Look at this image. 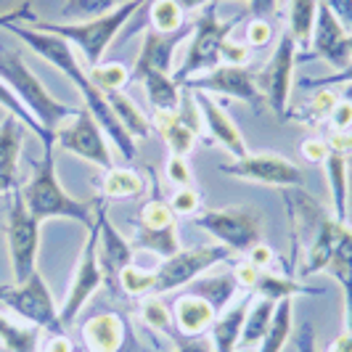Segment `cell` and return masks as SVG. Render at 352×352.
<instances>
[{
	"label": "cell",
	"mask_w": 352,
	"mask_h": 352,
	"mask_svg": "<svg viewBox=\"0 0 352 352\" xmlns=\"http://www.w3.org/2000/svg\"><path fill=\"white\" fill-rule=\"evenodd\" d=\"M93 85L101 93H124V88L133 82V69H127L120 61H101L88 69Z\"/></svg>",
	"instance_id": "cell-36"
},
{
	"label": "cell",
	"mask_w": 352,
	"mask_h": 352,
	"mask_svg": "<svg viewBox=\"0 0 352 352\" xmlns=\"http://www.w3.org/2000/svg\"><path fill=\"white\" fill-rule=\"evenodd\" d=\"M164 177H167V183H173L175 188L194 186V173H191V164H188L186 157L170 154V157H167V164H164Z\"/></svg>",
	"instance_id": "cell-44"
},
{
	"label": "cell",
	"mask_w": 352,
	"mask_h": 352,
	"mask_svg": "<svg viewBox=\"0 0 352 352\" xmlns=\"http://www.w3.org/2000/svg\"><path fill=\"white\" fill-rule=\"evenodd\" d=\"M329 151L334 154H342V157H352V130H336L329 135Z\"/></svg>",
	"instance_id": "cell-54"
},
{
	"label": "cell",
	"mask_w": 352,
	"mask_h": 352,
	"mask_svg": "<svg viewBox=\"0 0 352 352\" xmlns=\"http://www.w3.org/2000/svg\"><path fill=\"white\" fill-rule=\"evenodd\" d=\"M188 286H191L194 294H199V297H204V300L210 302L217 316L228 307L230 302H233V297H236V292H239V286H236L230 273H226V276H212V278H201V281L196 278V281L188 283Z\"/></svg>",
	"instance_id": "cell-34"
},
{
	"label": "cell",
	"mask_w": 352,
	"mask_h": 352,
	"mask_svg": "<svg viewBox=\"0 0 352 352\" xmlns=\"http://www.w3.org/2000/svg\"><path fill=\"white\" fill-rule=\"evenodd\" d=\"M305 88L318 90V88H342V85H352V64L344 67L342 72H331L329 77H318V80H307L302 82Z\"/></svg>",
	"instance_id": "cell-49"
},
{
	"label": "cell",
	"mask_w": 352,
	"mask_h": 352,
	"mask_svg": "<svg viewBox=\"0 0 352 352\" xmlns=\"http://www.w3.org/2000/svg\"><path fill=\"white\" fill-rule=\"evenodd\" d=\"M247 260L254 265V267H260V270H270V265L276 260V252L260 241V244H254V247L247 252Z\"/></svg>",
	"instance_id": "cell-52"
},
{
	"label": "cell",
	"mask_w": 352,
	"mask_h": 352,
	"mask_svg": "<svg viewBox=\"0 0 352 352\" xmlns=\"http://www.w3.org/2000/svg\"><path fill=\"white\" fill-rule=\"evenodd\" d=\"M194 226L214 236L233 254H247L263 239V220L249 207H223V210H201L194 217Z\"/></svg>",
	"instance_id": "cell-10"
},
{
	"label": "cell",
	"mask_w": 352,
	"mask_h": 352,
	"mask_svg": "<svg viewBox=\"0 0 352 352\" xmlns=\"http://www.w3.org/2000/svg\"><path fill=\"white\" fill-rule=\"evenodd\" d=\"M273 40V27L265 19H252L247 24V45L249 48H265Z\"/></svg>",
	"instance_id": "cell-47"
},
{
	"label": "cell",
	"mask_w": 352,
	"mask_h": 352,
	"mask_svg": "<svg viewBox=\"0 0 352 352\" xmlns=\"http://www.w3.org/2000/svg\"><path fill=\"white\" fill-rule=\"evenodd\" d=\"M21 188V199L27 204L30 214L37 223H45L53 217H64V220H74L80 226L90 228L93 226V214H96V204L98 199H74L64 191L58 173H56V159H53V146H43V159L35 162L32 177L19 186Z\"/></svg>",
	"instance_id": "cell-2"
},
{
	"label": "cell",
	"mask_w": 352,
	"mask_h": 352,
	"mask_svg": "<svg viewBox=\"0 0 352 352\" xmlns=\"http://www.w3.org/2000/svg\"><path fill=\"white\" fill-rule=\"evenodd\" d=\"M141 320L154 329V331H170L173 329V310L164 305V300L159 294H151V297H143L141 300Z\"/></svg>",
	"instance_id": "cell-41"
},
{
	"label": "cell",
	"mask_w": 352,
	"mask_h": 352,
	"mask_svg": "<svg viewBox=\"0 0 352 352\" xmlns=\"http://www.w3.org/2000/svg\"><path fill=\"white\" fill-rule=\"evenodd\" d=\"M0 80L16 93L21 106L51 135H56V130L77 111L74 106L58 101L56 96L45 90V85L37 80L35 72L27 67V61L21 58L19 51H0Z\"/></svg>",
	"instance_id": "cell-4"
},
{
	"label": "cell",
	"mask_w": 352,
	"mask_h": 352,
	"mask_svg": "<svg viewBox=\"0 0 352 352\" xmlns=\"http://www.w3.org/2000/svg\"><path fill=\"white\" fill-rule=\"evenodd\" d=\"M135 223H138V228H177L175 212L170 210V204L159 196V191H154V196L143 204Z\"/></svg>",
	"instance_id": "cell-39"
},
{
	"label": "cell",
	"mask_w": 352,
	"mask_h": 352,
	"mask_svg": "<svg viewBox=\"0 0 352 352\" xmlns=\"http://www.w3.org/2000/svg\"><path fill=\"white\" fill-rule=\"evenodd\" d=\"M6 244L8 260L14 270V283H24L32 273H37V252H40V223L30 214L21 188L11 191V204L6 212Z\"/></svg>",
	"instance_id": "cell-8"
},
{
	"label": "cell",
	"mask_w": 352,
	"mask_h": 352,
	"mask_svg": "<svg viewBox=\"0 0 352 352\" xmlns=\"http://www.w3.org/2000/svg\"><path fill=\"white\" fill-rule=\"evenodd\" d=\"M297 53L300 45L292 37L289 30H283V35L276 43V51L267 58L260 72H254L257 88L263 93L265 106L278 117L289 120V98H292V85H294V67H297Z\"/></svg>",
	"instance_id": "cell-9"
},
{
	"label": "cell",
	"mask_w": 352,
	"mask_h": 352,
	"mask_svg": "<svg viewBox=\"0 0 352 352\" xmlns=\"http://www.w3.org/2000/svg\"><path fill=\"white\" fill-rule=\"evenodd\" d=\"M151 127H157L162 141L167 143L170 154L175 157H188L194 151L196 138H199V127L188 120H183L180 111H154Z\"/></svg>",
	"instance_id": "cell-24"
},
{
	"label": "cell",
	"mask_w": 352,
	"mask_h": 352,
	"mask_svg": "<svg viewBox=\"0 0 352 352\" xmlns=\"http://www.w3.org/2000/svg\"><path fill=\"white\" fill-rule=\"evenodd\" d=\"M347 32L350 30L336 19L334 11L326 3H320L316 27H313V40H310V53L320 61H326L334 72H342L344 67H350V56L344 51Z\"/></svg>",
	"instance_id": "cell-18"
},
{
	"label": "cell",
	"mask_w": 352,
	"mask_h": 352,
	"mask_svg": "<svg viewBox=\"0 0 352 352\" xmlns=\"http://www.w3.org/2000/svg\"><path fill=\"white\" fill-rule=\"evenodd\" d=\"M180 88L186 90H199V93H210V96H226L233 101H244L249 104L257 114L265 109V98L260 88H257V80H254V72L247 67H230V64H220L212 72L204 74H196L191 80H186Z\"/></svg>",
	"instance_id": "cell-15"
},
{
	"label": "cell",
	"mask_w": 352,
	"mask_h": 352,
	"mask_svg": "<svg viewBox=\"0 0 352 352\" xmlns=\"http://www.w3.org/2000/svg\"><path fill=\"white\" fill-rule=\"evenodd\" d=\"M104 283V270H101V263H98V226L93 220V226L88 228V239H85L82 252H80V260L74 265V276H72L67 300L58 307V318H61L64 329H69L72 323L77 320V316L82 313V307L93 300V294Z\"/></svg>",
	"instance_id": "cell-13"
},
{
	"label": "cell",
	"mask_w": 352,
	"mask_h": 352,
	"mask_svg": "<svg viewBox=\"0 0 352 352\" xmlns=\"http://www.w3.org/2000/svg\"><path fill=\"white\" fill-rule=\"evenodd\" d=\"M0 307L14 310L21 320H27L30 326H37L40 331H48L51 336L67 334V329L61 326L51 289L40 270L32 273L24 283H3L0 286Z\"/></svg>",
	"instance_id": "cell-7"
},
{
	"label": "cell",
	"mask_w": 352,
	"mask_h": 352,
	"mask_svg": "<svg viewBox=\"0 0 352 352\" xmlns=\"http://www.w3.org/2000/svg\"><path fill=\"white\" fill-rule=\"evenodd\" d=\"M249 11H252V19L270 21V16H276L278 11V0H249Z\"/></svg>",
	"instance_id": "cell-56"
},
{
	"label": "cell",
	"mask_w": 352,
	"mask_h": 352,
	"mask_svg": "<svg viewBox=\"0 0 352 352\" xmlns=\"http://www.w3.org/2000/svg\"><path fill=\"white\" fill-rule=\"evenodd\" d=\"M8 32L16 35L21 43H27L40 58H45L48 64H53L61 74L69 77V82L80 90V96H82V106L96 117V122L101 124V130L106 133L109 143H114V148H117L127 162H133L135 154H138V143L127 135V130H124L122 124H120V120L114 117L106 93H101V90L93 85L90 74L85 72V64L74 56L69 43H67L64 37H56V35H48V32H40V30H32V27L24 24V21H21V24H11Z\"/></svg>",
	"instance_id": "cell-1"
},
{
	"label": "cell",
	"mask_w": 352,
	"mask_h": 352,
	"mask_svg": "<svg viewBox=\"0 0 352 352\" xmlns=\"http://www.w3.org/2000/svg\"><path fill=\"white\" fill-rule=\"evenodd\" d=\"M217 3H220V0H217ZM247 3H249V0H247Z\"/></svg>",
	"instance_id": "cell-62"
},
{
	"label": "cell",
	"mask_w": 352,
	"mask_h": 352,
	"mask_svg": "<svg viewBox=\"0 0 352 352\" xmlns=\"http://www.w3.org/2000/svg\"><path fill=\"white\" fill-rule=\"evenodd\" d=\"M93 220L98 226V263H101V270H104V278L111 289H117V278H120V273H122L127 265H133L135 249L117 230V226L111 223L104 199H98Z\"/></svg>",
	"instance_id": "cell-16"
},
{
	"label": "cell",
	"mask_w": 352,
	"mask_h": 352,
	"mask_svg": "<svg viewBox=\"0 0 352 352\" xmlns=\"http://www.w3.org/2000/svg\"><path fill=\"white\" fill-rule=\"evenodd\" d=\"M336 281L344 292V331L352 336V276H339Z\"/></svg>",
	"instance_id": "cell-55"
},
{
	"label": "cell",
	"mask_w": 352,
	"mask_h": 352,
	"mask_svg": "<svg viewBox=\"0 0 352 352\" xmlns=\"http://www.w3.org/2000/svg\"><path fill=\"white\" fill-rule=\"evenodd\" d=\"M21 146H24V124L8 114L0 122V194H11L16 188Z\"/></svg>",
	"instance_id": "cell-21"
},
{
	"label": "cell",
	"mask_w": 352,
	"mask_h": 352,
	"mask_svg": "<svg viewBox=\"0 0 352 352\" xmlns=\"http://www.w3.org/2000/svg\"><path fill=\"white\" fill-rule=\"evenodd\" d=\"M318 6L320 0H292L289 6V16H286V30L297 40L300 51H310V40H313V27H316Z\"/></svg>",
	"instance_id": "cell-31"
},
{
	"label": "cell",
	"mask_w": 352,
	"mask_h": 352,
	"mask_svg": "<svg viewBox=\"0 0 352 352\" xmlns=\"http://www.w3.org/2000/svg\"><path fill=\"white\" fill-rule=\"evenodd\" d=\"M177 352H214V350H212V344H207V342L186 339V342H180V344H177Z\"/></svg>",
	"instance_id": "cell-58"
},
{
	"label": "cell",
	"mask_w": 352,
	"mask_h": 352,
	"mask_svg": "<svg viewBox=\"0 0 352 352\" xmlns=\"http://www.w3.org/2000/svg\"><path fill=\"white\" fill-rule=\"evenodd\" d=\"M56 146L64 148L67 154L85 159L93 167L98 170H111L114 167V154H111V146L109 138L101 130V124L96 122V117L90 114L85 106H80L74 111V117H69L67 122L56 130Z\"/></svg>",
	"instance_id": "cell-11"
},
{
	"label": "cell",
	"mask_w": 352,
	"mask_h": 352,
	"mask_svg": "<svg viewBox=\"0 0 352 352\" xmlns=\"http://www.w3.org/2000/svg\"><path fill=\"white\" fill-rule=\"evenodd\" d=\"M294 347H297V352H318L316 347V329H313V323L310 320H305L300 329L294 331Z\"/></svg>",
	"instance_id": "cell-51"
},
{
	"label": "cell",
	"mask_w": 352,
	"mask_h": 352,
	"mask_svg": "<svg viewBox=\"0 0 352 352\" xmlns=\"http://www.w3.org/2000/svg\"><path fill=\"white\" fill-rule=\"evenodd\" d=\"M336 101H339L336 88H318L307 104H302L300 109L289 111V120H297V122H302V124L323 122V120L331 114V109H334Z\"/></svg>",
	"instance_id": "cell-37"
},
{
	"label": "cell",
	"mask_w": 352,
	"mask_h": 352,
	"mask_svg": "<svg viewBox=\"0 0 352 352\" xmlns=\"http://www.w3.org/2000/svg\"><path fill=\"white\" fill-rule=\"evenodd\" d=\"M133 80H138L146 90V98L151 101L154 111H180V85L173 74L157 69L133 72Z\"/></svg>",
	"instance_id": "cell-26"
},
{
	"label": "cell",
	"mask_w": 352,
	"mask_h": 352,
	"mask_svg": "<svg viewBox=\"0 0 352 352\" xmlns=\"http://www.w3.org/2000/svg\"><path fill=\"white\" fill-rule=\"evenodd\" d=\"M252 300L254 294L247 292L244 300H239L233 307H226L214 326L210 329V344L214 352H236L239 350V342H241V331H244V320H247V313L252 307Z\"/></svg>",
	"instance_id": "cell-22"
},
{
	"label": "cell",
	"mask_w": 352,
	"mask_h": 352,
	"mask_svg": "<svg viewBox=\"0 0 352 352\" xmlns=\"http://www.w3.org/2000/svg\"><path fill=\"white\" fill-rule=\"evenodd\" d=\"M326 122L331 127V133L336 130H352V98H339L331 109V114L326 117Z\"/></svg>",
	"instance_id": "cell-46"
},
{
	"label": "cell",
	"mask_w": 352,
	"mask_h": 352,
	"mask_svg": "<svg viewBox=\"0 0 352 352\" xmlns=\"http://www.w3.org/2000/svg\"><path fill=\"white\" fill-rule=\"evenodd\" d=\"M146 194V183H143L141 173H135L133 167H111L104 173L101 180V196L104 199H141Z\"/></svg>",
	"instance_id": "cell-28"
},
{
	"label": "cell",
	"mask_w": 352,
	"mask_h": 352,
	"mask_svg": "<svg viewBox=\"0 0 352 352\" xmlns=\"http://www.w3.org/2000/svg\"><path fill=\"white\" fill-rule=\"evenodd\" d=\"M252 294H254V297H265V300H270V302H281V300H294V297H307V294L320 297L323 292L307 286V283H302L300 278L263 270V276H260V281H257Z\"/></svg>",
	"instance_id": "cell-27"
},
{
	"label": "cell",
	"mask_w": 352,
	"mask_h": 352,
	"mask_svg": "<svg viewBox=\"0 0 352 352\" xmlns=\"http://www.w3.org/2000/svg\"><path fill=\"white\" fill-rule=\"evenodd\" d=\"M151 8H148V21L159 35H175L180 30H186V11L177 0H148Z\"/></svg>",
	"instance_id": "cell-35"
},
{
	"label": "cell",
	"mask_w": 352,
	"mask_h": 352,
	"mask_svg": "<svg viewBox=\"0 0 352 352\" xmlns=\"http://www.w3.org/2000/svg\"><path fill=\"white\" fill-rule=\"evenodd\" d=\"M183 35L186 30H180L175 35H159L154 30H146L143 32V45L141 53H138V61L133 72H141V69H157V72H167L173 74V58H175L177 45L183 43Z\"/></svg>",
	"instance_id": "cell-23"
},
{
	"label": "cell",
	"mask_w": 352,
	"mask_h": 352,
	"mask_svg": "<svg viewBox=\"0 0 352 352\" xmlns=\"http://www.w3.org/2000/svg\"><path fill=\"white\" fill-rule=\"evenodd\" d=\"M30 19H35V14H32V6L30 3H21V6H16V8H11V11H6V14H0V30H8L11 24H27Z\"/></svg>",
	"instance_id": "cell-53"
},
{
	"label": "cell",
	"mask_w": 352,
	"mask_h": 352,
	"mask_svg": "<svg viewBox=\"0 0 352 352\" xmlns=\"http://www.w3.org/2000/svg\"><path fill=\"white\" fill-rule=\"evenodd\" d=\"M0 352H6V350H0Z\"/></svg>",
	"instance_id": "cell-63"
},
{
	"label": "cell",
	"mask_w": 352,
	"mask_h": 352,
	"mask_svg": "<svg viewBox=\"0 0 352 352\" xmlns=\"http://www.w3.org/2000/svg\"><path fill=\"white\" fill-rule=\"evenodd\" d=\"M0 106H3V109H6L11 117H16L19 122L24 124L27 130H32L37 138H40V143H43V146H56V138H53L51 133H45V130L40 127V122H37L35 117H32V114H30V111L21 106V101L16 98V93L8 88L3 80H0Z\"/></svg>",
	"instance_id": "cell-38"
},
{
	"label": "cell",
	"mask_w": 352,
	"mask_h": 352,
	"mask_svg": "<svg viewBox=\"0 0 352 352\" xmlns=\"http://www.w3.org/2000/svg\"><path fill=\"white\" fill-rule=\"evenodd\" d=\"M40 329L21 326L0 313V344L6 352H40Z\"/></svg>",
	"instance_id": "cell-33"
},
{
	"label": "cell",
	"mask_w": 352,
	"mask_h": 352,
	"mask_svg": "<svg viewBox=\"0 0 352 352\" xmlns=\"http://www.w3.org/2000/svg\"><path fill=\"white\" fill-rule=\"evenodd\" d=\"M230 276H233V281H236L239 289L254 292V286H257V281H260L263 270H260V267H254L249 260H244V263H239L236 267H233V273H230Z\"/></svg>",
	"instance_id": "cell-48"
},
{
	"label": "cell",
	"mask_w": 352,
	"mask_h": 352,
	"mask_svg": "<svg viewBox=\"0 0 352 352\" xmlns=\"http://www.w3.org/2000/svg\"><path fill=\"white\" fill-rule=\"evenodd\" d=\"M233 257V252L223 244H214V247H191V249H180L173 257L162 260L159 267H154V294L164 297L167 292H175L183 289L188 283H194L201 273L212 270L214 265L226 263Z\"/></svg>",
	"instance_id": "cell-12"
},
{
	"label": "cell",
	"mask_w": 352,
	"mask_h": 352,
	"mask_svg": "<svg viewBox=\"0 0 352 352\" xmlns=\"http://www.w3.org/2000/svg\"><path fill=\"white\" fill-rule=\"evenodd\" d=\"M170 310H173V326L177 329V334H183L186 339H199L201 334H207L217 320L214 307L194 292L180 294Z\"/></svg>",
	"instance_id": "cell-19"
},
{
	"label": "cell",
	"mask_w": 352,
	"mask_h": 352,
	"mask_svg": "<svg viewBox=\"0 0 352 352\" xmlns=\"http://www.w3.org/2000/svg\"><path fill=\"white\" fill-rule=\"evenodd\" d=\"M183 6V11H194V8H204L210 0H177Z\"/></svg>",
	"instance_id": "cell-59"
},
{
	"label": "cell",
	"mask_w": 352,
	"mask_h": 352,
	"mask_svg": "<svg viewBox=\"0 0 352 352\" xmlns=\"http://www.w3.org/2000/svg\"><path fill=\"white\" fill-rule=\"evenodd\" d=\"M173 352H177V350H173Z\"/></svg>",
	"instance_id": "cell-64"
},
{
	"label": "cell",
	"mask_w": 352,
	"mask_h": 352,
	"mask_svg": "<svg viewBox=\"0 0 352 352\" xmlns=\"http://www.w3.org/2000/svg\"><path fill=\"white\" fill-rule=\"evenodd\" d=\"M276 313V302L265 300V297H254L252 307L244 320V331H241V342H239V350H247V347H260V342L267 334V326L273 320Z\"/></svg>",
	"instance_id": "cell-32"
},
{
	"label": "cell",
	"mask_w": 352,
	"mask_h": 352,
	"mask_svg": "<svg viewBox=\"0 0 352 352\" xmlns=\"http://www.w3.org/2000/svg\"><path fill=\"white\" fill-rule=\"evenodd\" d=\"M154 270H146V267H138V265H127L120 278H117V286L122 289L127 297H135V300H143V297H151L154 294Z\"/></svg>",
	"instance_id": "cell-40"
},
{
	"label": "cell",
	"mask_w": 352,
	"mask_h": 352,
	"mask_svg": "<svg viewBox=\"0 0 352 352\" xmlns=\"http://www.w3.org/2000/svg\"><path fill=\"white\" fill-rule=\"evenodd\" d=\"M344 51L350 56V64H352V32H347V43H344Z\"/></svg>",
	"instance_id": "cell-60"
},
{
	"label": "cell",
	"mask_w": 352,
	"mask_h": 352,
	"mask_svg": "<svg viewBox=\"0 0 352 352\" xmlns=\"http://www.w3.org/2000/svg\"><path fill=\"white\" fill-rule=\"evenodd\" d=\"M196 109L201 114V122L207 127V141L212 146H220L230 159H241L249 154L247 141L241 135V130L236 127V122L230 120V114L212 98L210 93H194Z\"/></svg>",
	"instance_id": "cell-17"
},
{
	"label": "cell",
	"mask_w": 352,
	"mask_h": 352,
	"mask_svg": "<svg viewBox=\"0 0 352 352\" xmlns=\"http://www.w3.org/2000/svg\"><path fill=\"white\" fill-rule=\"evenodd\" d=\"M170 210L175 212V217H196L201 212V194L196 191L194 186L186 188H175V194L167 199Z\"/></svg>",
	"instance_id": "cell-43"
},
{
	"label": "cell",
	"mask_w": 352,
	"mask_h": 352,
	"mask_svg": "<svg viewBox=\"0 0 352 352\" xmlns=\"http://www.w3.org/2000/svg\"><path fill=\"white\" fill-rule=\"evenodd\" d=\"M320 3H326L336 14V19L352 32V0H320Z\"/></svg>",
	"instance_id": "cell-57"
},
{
	"label": "cell",
	"mask_w": 352,
	"mask_h": 352,
	"mask_svg": "<svg viewBox=\"0 0 352 352\" xmlns=\"http://www.w3.org/2000/svg\"><path fill=\"white\" fill-rule=\"evenodd\" d=\"M302 157H305V162H310V164H323L326 162V157L331 154L329 151V143L323 141V138H305L300 146Z\"/></svg>",
	"instance_id": "cell-50"
},
{
	"label": "cell",
	"mask_w": 352,
	"mask_h": 352,
	"mask_svg": "<svg viewBox=\"0 0 352 352\" xmlns=\"http://www.w3.org/2000/svg\"><path fill=\"white\" fill-rule=\"evenodd\" d=\"M329 270L334 278L352 276V228L339 223L331 210L320 214L310 244L302 249L300 276H316Z\"/></svg>",
	"instance_id": "cell-5"
},
{
	"label": "cell",
	"mask_w": 352,
	"mask_h": 352,
	"mask_svg": "<svg viewBox=\"0 0 352 352\" xmlns=\"http://www.w3.org/2000/svg\"><path fill=\"white\" fill-rule=\"evenodd\" d=\"M106 98H109V106H111L114 117L120 120V124L127 130V135H130L133 141L148 138V133H151V120L143 114L141 109H138V104H135L127 93H109Z\"/></svg>",
	"instance_id": "cell-29"
},
{
	"label": "cell",
	"mask_w": 352,
	"mask_h": 352,
	"mask_svg": "<svg viewBox=\"0 0 352 352\" xmlns=\"http://www.w3.org/2000/svg\"><path fill=\"white\" fill-rule=\"evenodd\" d=\"M320 167L326 170V183H329V194H331V214L339 223H347V207H350V159L331 151Z\"/></svg>",
	"instance_id": "cell-25"
},
{
	"label": "cell",
	"mask_w": 352,
	"mask_h": 352,
	"mask_svg": "<svg viewBox=\"0 0 352 352\" xmlns=\"http://www.w3.org/2000/svg\"><path fill=\"white\" fill-rule=\"evenodd\" d=\"M148 0H122L117 8H111L109 14L85 19V21H72V24H58V21H43V19H30L27 24L32 30L48 32V35L64 37L69 45H77L82 53V64L96 67L104 61L109 45L117 40L122 32V27L141 11Z\"/></svg>",
	"instance_id": "cell-3"
},
{
	"label": "cell",
	"mask_w": 352,
	"mask_h": 352,
	"mask_svg": "<svg viewBox=\"0 0 352 352\" xmlns=\"http://www.w3.org/2000/svg\"><path fill=\"white\" fill-rule=\"evenodd\" d=\"M239 21H241L239 16L226 19V21L217 16V0H210L199 11L188 53H186L183 64L173 72V80L177 85H183L186 80H191L196 74H204V72H212L214 67H220V48H223V43L230 37V30Z\"/></svg>",
	"instance_id": "cell-6"
},
{
	"label": "cell",
	"mask_w": 352,
	"mask_h": 352,
	"mask_svg": "<svg viewBox=\"0 0 352 352\" xmlns=\"http://www.w3.org/2000/svg\"><path fill=\"white\" fill-rule=\"evenodd\" d=\"M350 164H352V157H350Z\"/></svg>",
	"instance_id": "cell-61"
},
{
	"label": "cell",
	"mask_w": 352,
	"mask_h": 352,
	"mask_svg": "<svg viewBox=\"0 0 352 352\" xmlns=\"http://www.w3.org/2000/svg\"><path fill=\"white\" fill-rule=\"evenodd\" d=\"M249 58H252V48L247 43H236L233 37H228L220 48V61H226L230 67H247Z\"/></svg>",
	"instance_id": "cell-45"
},
{
	"label": "cell",
	"mask_w": 352,
	"mask_h": 352,
	"mask_svg": "<svg viewBox=\"0 0 352 352\" xmlns=\"http://www.w3.org/2000/svg\"><path fill=\"white\" fill-rule=\"evenodd\" d=\"M124 320L117 313H98L90 316L80 326V339L85 352H120L124 344Z\"/></svg>",
	"instance_id": "cell-20"
},
{
	"label": "cell",
	"mask_w": 352,
	"mask_h": 352,
	"mask_svg": "<svg viewBox=\"0 0 352 352\" xmlns=\"http://www.w3.org/2000/svg\"><path fill=\"white\" fill-rule=\"evenodd\" d=\"M223 175L249 180L257 186H270V188H302L305 186V170L300 164H294L292 159L281 154H247L241 159H230L228 164L217 167Z\"/></svg>",
	"instance_id": "cell-14"
},
{
	"label": "cell",
	"mask_w": 352,
	"mask_h": 352,
	"mask_svg": "<svg viewBox=\"0 0 352 352\" xmlns=\"http://www.w3.org/2000/svg\"><path fill=\"white\" fill-rule=\"evenodd\" d=\"M292 336H294V300H281L276 302L273 320L257 352H283Z\"/></svg>",
	"instance_id": "cell-30"
},
{
	"label": "cell",
	"mask_w": 352,
	"mask_h": 352,
	"mask_svg": "<svg viewBox=\"0 0 352 352\" xmlns=\"http://www.w3.org/2000/svg\"><path fill=\"white\" fill-rule=\"evenodd\" d=\"M122 0H67L61 6V16H101V14H109L111 8H117Z\"/></svg>",
	"instance_id": "cell-42"
}]
</instances>
